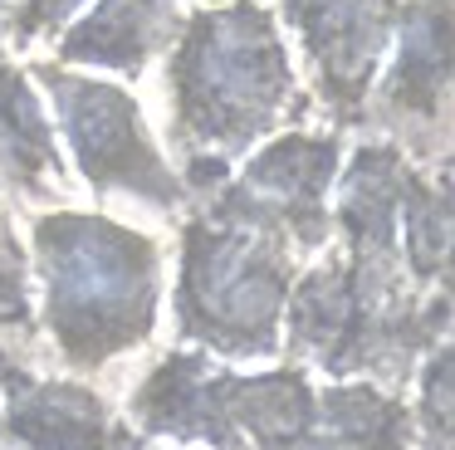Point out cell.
Returning <instances> with one entry per match:
<instances>
[{
    "mask_svg": "<svg viewBox=\"0 0 455 450\" xmlns=\"http://www.w3.org/2000/svg\"><path fill=\"white\" fill-rule=\"evenodd\" d=\"M162 98L187 196H211L235 157L284 133V117L304 108L284 29L259 0H220L181 20L167 44Z\"/></svg>",
    "mask_w": 455,
    "mask_h": 450,
    "instance_id": "obj_1",
    "label": "cell"
},
{
    "mask_svg": "<svg viewBox=\"0 0 455 450\" xmlns=\"http://www.w3.org/2000/svg\"><path fill=\"white\" fill-rule=\"evenodd\" d=\"M30 260L44 289V333L69 372H108L157 338L167 264L142 225L54 205L30 221Z\"/></svg>",
    "mask_w": 455,
    "mask_h": 450,
    "instance_id": "obj_2",
    "label": "cell"
},
{
    "mask_svg": "<svg viewBox=\"0 0 455 450\" xmlns=\"http://www.w3.org/2000/svg\"><path fill=\"white\" fill-rule=\"evenodd\" d=\"M451 293H421L406 274H377L353 264L343 250L318 260L289 284L279 348L294 367H318L328 382H396L411 377L416 358L445 342Z\"/></svg>",
    "mask_w": 455,
    "mask_h": 450,
    "instance_id": "obj_3",
    "label": "cell"
},
{
    "mask_svg": "<svg viewBox=\"0 0 455 450\" xmlns=\"http://www.w3.org/2000/svg\"><path fill=\"white\" fill-rule=\"evenodd\" d=\"M128 426L181 450H308L318 382L308 367L230 372L196 348L157 358L128 391Z\"/></svg>",
    "mask_w": 455,
    "mask_h": 450,
    "instance_id": "obj_4",
    "label": "cell"
},
{
    "mask_svg": "<svg viewBox=\"0 0 455 450\" xmlns=\"http://www.w3.org/2000/svg\"><path fill=\"white\" fill-rule=\"evenodd\" d=\"M294 254L259 230L201 211L181 221L172 328L196 352L230 362L279 358Z\"/></svg>",
    "mask_w": 455,
    "mask_h": 450,
    "instance_id": "obj_5",
    "label": "cell"
},
{
    "mask_svg": "<svg viewBox=\"0 0 455 450\" xmlns=\"http://www.w3.org/2000/svg\"><path fill=\"white\" fill-rule=\"evenodd\" d=\"M25 74L50 93L64 147H69L74 166L93 196H103V201L123 196V201L148 205L157 215L187 205V186H181L177 166L167 162V152L157 147V137L148 133L142 108L128 88L50 64V59L30 64Z\"/></svg>",
    "mask_w": 455,
    "mask_h": 450,
    "instance_id": "obj_6",
    "label": "cell"
},
{
    "mask_svg": "<svg viewBox=\"0 0 455 450\" xmlns=\"http://www.w3.org/2000/svg\"><path fill=\"white\" fill-rule=\"evenodd\" d=\"M338 166H343L338 133H275L235 176H226L206 196V211L269 235L289 254H318L333 235L328 191L338 181Z\"/></svg>",
    "mask_w": 455,
    "mask_h": 450,
    "instance_id": "obj_7",
    "label": "cell"
},
{
    "mask_svg": "<svg viewBox=\"0 0 455 450\" xmlns=\"http://www.w3.org/2000/svg\"><path fill=\"white\" fill-rule=\"evenodd\" d=\"M377 123L406 157H451V0H402L387 78L363 127Z\"/></svg>",
    "mask_w": 455,
    "mask_h": 450,
    "instance_id": "obj_8",
    "label": "cell"
},
{
    "mask_svg": "<svg viewBox=\"0 0 455 450\" xmlns=\"http://www.w3.org/2000/svg\"><path fill=\"white\" fill-rule=\"evenodd\" d=\"M279 15L308 59L318 108L338 127L363 123L372 84L392 54L402 0H279Z\"/></svg>",
    "mask_w": 455,
    "mask_h": 450,
    "instance_id": "obj_9",
    "label": "cell"
},
{
    "mask_svg": "<svg viewBox=\"0 0 455 450\" xmlns=\"http://www.w3.org/2000/svg\"><path fill=\"white\" fill-rule=\"evenodd\" d=\"M0 446L5 450H142V436L89 382L60 377V372H35L15 352L0 367Z\"/></svg>",
    "mask_w": 455,
    "mask_h": 450,
    "instance_id": "obj_10",
    "label": "cell"
},
{
    "mask_svg": "<svg viewBox=\"0 0 455 450\" xmlns=\"http://www.w3.org/2000/svg\"><path fill=\"white\" fill-rule=\"evenodd\" d=\"M416 181L411 157L402 152L387 137H367L347 166H338V205L328 215L338 221V235H343V254L363 269L377 274H406L402 269V245H396V230H402V205L406 191Z\"/></svg>",
    "mask_w": 455,
    "mask_h": 450,
    "instance_id": "obj_11",
    "label": "cell"
},
{
    "mask_svg": "<svg viewBox=\"0 0 455 450\" xmlns=\"http://www.w3.org/2000/svg\"><path fill=\"white\" fill-rule=\"evenodd\" d=\"M69 201L54 123L25 68L0 59V211H54Z\"/></svg>",
    "mask_w": 455,
    "mask_h": 450,
    "instance_id": "obj_12",
    "label": "cell"
},
{
    "mask_svg": "<svg viewBox=\"0 0 455 450\" xmlns=\"http://www.w3.org/2000/svg\"><path fill=\"white\" fill-rule=\"evenodd\" d=\"M181 25L177 0H99L89 15H74L54 35V64L74 68H113L138 78L157 54H167Z\"/></svg>",
    "mask_w": 455,
    "mask_h": 450,
    "instance_id": "obj_13",
    "label": "cell"
},
{
    "mask_svg": "<svg viewBox=\"0 0 455 450\" xmlns=\"http://www.w3.org/2000/svg\"><path fill=\"white\" fill-rule=\"evenodd\" d=\"M308 450H416L411 406L382 382H323Z\"/></svg>",
    "mask_w": 455,
    "mask_h": 450,
    "instance_id": "obj_14",
    "label": "cell"
},
{
    "mask_svg": "<svg viewBox=\"0 0 455 450\" xmlns=\"http://www.w3.org/2000/svg\"><path fill=\"white\" fill-rule=\"evenodd\" d=\"M402 269L421 293H451V176L416 172L402 205Z\"/></svg>",
    "mask_w": 455,
    "mask_h": 450,
    "instance_id": "obj_15",
    "label": "cell"
},
{
    "mask_svg": "<svg viewBox=\"0 0 455 450\" xmlns=\"http://www.w3.org/2000/svg\"><path fill=\"white\" fill-rule=\"evenodd\" d=\"M416 450H451V338L421 362V406L411 411Z\"/></svg>",
    "mask_w": 455,
    "mask_h": 450,
    "instance_id": "obj_16",
    "label": "cell"
},
{
    "mask_svg": "<svg viewBox=\"0 0 455 450\" xmlns=\"http://www.w3.org/2000/svg\"><path fill=\"white\" fill-rule=\"evenodd\" d=\"M0 333L15 342H35V309H30V264L11 230V215L0 211Z\"/></svg>",
    "mask_w": 455,
    "mask_h": 450,
    "instance_id": "obj_17",
    "label": "cell"
},
{
    "mask_svg": "<svg viewBox=\"0 0 455 450\" xmlns=\"http://www.w3.org/2000/svg\"><path fill=\"white\" fill-rule=\"evenodd\" d=\"M84 5H89V0H20V5L11 10V20L0 25V35H5L11 49H25L44 35H60Z\"/></svg>",
    "mask_w": 455,
    "mask_h": 450,
    "instance_id": "obj_18",
    "label": "cell"
},
{
    "mask_svg": "<svg viewBox=\"0 0 455 450\" xmlns=\"http://www.w3.org/2000/svg\"><path fill=\"white\" fill-rule=\"evenodd\" d=\"M5 10H11V0H0V15H5Z\"/></svg>",
    "mask_w": 455,
    "mask_h": 450,
    "instance_id": "obj_19",
    "label": "cell"
}]
</instances>
